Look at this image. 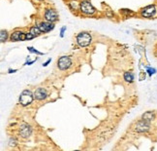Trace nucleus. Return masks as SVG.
Here are the masks:
<instances>
[{
  "mask_svg": "<svg viewBox=\"0 0 157 151\" xmlns=\"http://www.w3.org/2000/svg\"><path fill=\"white\" fill-rule=\"evenodd\" d=\"M147 73L148 74V76H152L157 73V70L154 67H147Z\"/></svg>",
  "mask_w": 157,
  "mask_h": 151,
  "instance_id": "obj_18",
  "label": "nucleus"
},
{
  "mask_svg": "<svg viewBox=\"0 0 157 151\" xmlns=\"http://www.w3.org/2000/svg\"><path fill=\"white\" fill-rule=\"evenodd\" d=\"M30 32H31L35 37H38V36H40L42 34V31H41V29L39 28L38 26H34V27H30V30H29Z\"/></svg>",
  "mask_w": 157,
  "mask_h": 151,
  "instance_id": "obj_14",
  "label": "nucleus"
},
{
  "mask_svg": "<svg viewBox=\"0 0 157 151\" xmlns=\"http://www.w3.org/2000/svg\"><path fill=\"white\" fill-rule=\"evenodd\" d=\"M44 16H45L46 21L51 22H56L59 20L57 12L54 9H47Z\"/></svg>",
  "mask_w": 157,
  "mask_h": 151,
  "instance_id": "obj_7",
  "label": "nucleus"
},
{
  "mask_svg": "<svg viewBox=\"0 0 157 151\" xmlns=\"http://www.w3.org/2000/svg\"><path fill=\"white\" fill-rule=\"evenodd\" d=\"M27 50H28L30 53L36 54V55H39V56H43V55H44V53H42V52L38 51L37 49H35L34 47H27Z\"/></svg>",
  "mask_w": 157,
  "mask_h": 151,
  "instance_id": "obj_16",
  "label": "nucleus"
},
{
  "mask_svg": "<svg viewBox=\"0 0 157 151\" xmlns=\"http://www.w3.org/2000/svg\"><path fill=\"white\" fill-rule=\"evenodd\" d=\"M156 13H157V9L154 4L147 5L140 10L141 17L144 18V19H151V18H154L156 16Z\"/></svg>",
  "mask_w": 157,
  "mask_h": 151,
  "instance_id": "obj_4",
  "label": "nucleus"
},
{
  "mask_svg": "<svg viewBox=\"0 0 157 151\" xmlns=\"http://www.w3.org/2000/svg\"><path fill=\"white\" fill-rule=\"evenodd\" d=\"M37 59H33V60H30V62H28V60H27V62H26V63H25V64H23V65H27V64H28V65H30V64L34 63H35V62H36V60H37Z\"/></svg>",
  "mask_w": 157,
  "mask_h": 151,
  "instance_id": "obj_22",
  "label": "nucleus"
},
{
  "mask_svg": "<svg viewBox=\"0 0 157 151\" xmlns=\"http://www.w3.org/2000/svg\"><path fill=\"white\" fill-rule=\"evenodd\" d=\"M123 78H124V81L127 82V83H133L134 82V79H135V75L133 72L131 71H127L125 72L123 74Z\"/></svg>",
  "mask_w": 157,
  "mask_h": 151,
  "instance_id": "obj_13",
  "label": "nucleus"
},
{
  "mask_svg": "<svg viewBox=\"0 0 157 151\" xmlns=\"http://www.w3.org/2000/svg\"><path fill=\"white\" fill-rule=\"evenodd\" d=\"M72 66V59L70 57L67 56H62L60 57L57 60V67L60 70H68Z\"/></svg>",
  "mask_w": 157,
  "mask_h": 151,
  "instance_id": "obj_5",
  "label": "nucleus"
},
{
  "mask_svg": "<svg viewBox=\"0 0 157 151\" xmlns=\"http://www.w3.org/2000/svg\"><path fill=\"white\" fill-rule=\"evenodd\" d=\"M120 12H121L123 15L129 16V17H131V16H133L135 14L132 10H129V9H121V10H120Z\"/></svg>",
  "mask_w": 157,
  "mask_h": 151,
  "instance_id": "obj_17",
  "label": "nucleus"
},
{
  "mask_svg": "<svg viewBox=\"0 0 157 151\" xmlns=\"http://www.w3.org/2000/svg\"><path fill=\"white\" fill-rule=\"evenodd\" d=\"M8 38H10L8 31L5 29H2L1 32H0V41H1V43H5V42L8 40Z\"/></svg>",
  "mask_w": 157,
  "mask_h": 151,
  "instance_id": "obj_15",
  "label": "nucleus"
},
{
  "mask_svg": "<svg viewBox=\"0 0 157 151\" xmlns=\"http://www.w3.org/2000/svg\"><path fill=\"white\" fill-rule=\"evenodd\" d=\"M51 62H52V59H49L46 63H43V66H44V67H46V66H48V65H49V64L51 63Z\"/></svg>",
  "mask_w": 157,
  "mask_h": 151,
  "instance_id": "obj_23",
  "label": "nucleus"
},
{
  "mask_svg": "<svg viewBox=\"0 0 157 151\" xmlns=\"http://www.w3.org/2000/svg\"><path fill=\"white\" fill-rule=\"evenodd\" d=\"M66 30H67V27H62L61 29H60V37H61V38L64 37V33H65Z\"/></svg>",
  "mask_w": 157,
  "mask_h": 151,
  "instance_id": "obj_21",
  "label": "nucleus"
},
{
  "mask_svg": "<svg viewBox=\"0 0 157 151\" xmlns=\"http://www.w3.org/2000/svg\"><path fill=\"white\" fill-rule=\"evenodd\" d=\"M35 1H43V0H35Z\"/></svg>",
  "mask_w": 157,
  "mask_h": 151,
  "instance_id": "obj_26",
  "label": "nucleus"
},
{
  "mask_svg": "<svg viewBox=\"0 0 157 151\" xmlns=\"http://www.w3.org/2000/svg\"><path fill=\"white\" fill-rule=\"evenodd\" d=\"M134 130L137 133H140V134H144V133H147L150 130V123L147 121H144L143 119L139 120L138 122L135 124Z\"/></svg>",
  "mask_w": 157,
  "mask_h": 151,
  "instance_id": "obj_6",
  "label": "nucleus"
},
{
  "mask_svg": "<svg viewBox=\"0 0 157 151\" xmlns=\"http://www.w3.org/2000/svg\"><path fill=\"white\" fill-rule=\"evenodd\" d=\"M32 134V128L28 124H22L20 127V136L23 138H28Z\"/></svg>",
  "mask_w": 157,
  "mask_h": 151,
  "instance_id": "obj_10",
  "label": "nucleus"
},
{
  "mask_svg": "<svg viewBox=\"0 0 157 151\" xmlns=\"http://www.w3.org/2000/svg\"><path fill=\"white\" fill-rule=\"evenodd\" d=\"M75 1H77V0H75Z\"/></svg>",
  "mask_w": 157,
  "mask_h": 151,
  "instance_id": "obj_27",
  "label": "nucleus"
},
{
  "mask_svg": "<svg viewBox=\"0 0 157 151\" xmlns=\"http://www.w3.org/2000/svg\"><path fill=\"white\" fill-rule=\"evenodd\" d=\"M39 28L41 29L42 33H49L51 32L52 30L54 29V22H41L39 25H38Z\"/></svg>",
  "mask_w": 157,
  "mask_h": 151,
  "instance_id": "obj_9",
  "label": "nucleus"
},
{
  "mask_svg": "<svg viewBox=\"0 0 157 151\" xmlns=\"http://www.w3.org/2000/svg\"><path fill=\"white\" fill-rule=\"evenodd\" d=\"M35 38V36L31 33V32H26V40H32Z\"/></svg>",
  "mask_w": 157,
  "mask_h": 151,
  "instance_id": "obj_20",
  "label": "nucleus"
},
{
  "mask_svg": "<svg viewBox=\"0 0 157 151\" xmlns=\"http://www.w3.org/2000/svg\"><path fill=\"white\" fill-rule=\"evenodd\" d=\"M9 144H10V146H16V145H17V141H16V138L11 137L10 140H9Z\"/></svg>",
  "mask_w": 157,
  "mask_h": 151,
  "instance_id": "obj_19",
  "label": "nucleus"
},
{
  "mask_svg": "<svg viewBox=\"0 0 157 151\" xmlns=\"http://www.w3.org/2000/svg\"><path fill=\"white\" fill-rule=\"evenodd\" d=\"M48 96V92L47 90L44 88H37L34 92V98L37 100H44L47 99Z\"/></svg>",
  "mask_w": 157,
  "mask_h": 151,
  "instance_id": "obj_11",
  "label": "nucleus"
},
{
  "mask_svg": "<svg viewBox=\"0 0 157 151\" xmlns=\"http://www.w3.org/2000/svg\"><path fill=\"white\" fill-rule=\"evenodd\" d=\"M10 41L11 42H17V41H25L26 40V33L21 31V30H16L12 34H10Z\"/></svg>",
  "mask_w": 157,
  "mask_h": 151,
  "instance_id": "obj_8",
  "label": "nucleus"
},
{
  "mask_svg": "<svg viewBox=\"0 0 157 151\" xmlns=\"http://www.w3.org/2000/svg\"><path fill=\"white\" fill-rule=\"evenodd\" d=\"M155 118H156V114L154 111H147L142 115V119L144 121H147L149 123H151L152 121H154Z\"/></svg>",
  "mask_w": 157,
  "mask_h": 151,
  "instance_id": "obj_12",
  "label": "nucleus"
},
{
  "mask_svg": "<svg viewBox=\"0 0 157 151\" xmlns=\"http://www.w3.org/2000/svg\"><path fill=\"white\" fill-rule=\"evenodd\" d=\"M80 11L86 16H92L96 13V9L90 0H82L80 2Z\"/></svg>",
  "mask_w": 157,
  "mask_h": 151,
  "instance_id": "obj_2",
  "label": "nucleus"
},
{
  "mask_svg": "<svg viewBox=\"0 0 157 151\" xmlns=\"http://www.w3.org/2000/svg\"><path fill=\"white\" fill-rule=\"evenodd\" d=\"M76 41H77V44L80 47H83V48L87 47L91 44V41H92L91 34L87 31H82L76 36Z\"/></svg>",
  "mask_w": 157,
  "mask_h": 151,
  "instance_id": "obj_1",
  "label": "nucleus"
},
{
  "mask_svg": "<svg viewBox=\"0 0 157 151\" xmlns=\"http://www.w3.org/2000/svg\"><path fill=\"white\" fill-rule=\"evenodd\" d=\"M17 69H9L8 70V73H15V72H17Z\"/></svg>",
  "mask_w": 157,
  "mask_h": 151,
  "instance_id": "obj_24",
  "label": "nucleus"
},
{
  "mask_svg": "<svg viewBox=\"0 0 157 151\" xmlns=\"http://www.w3.org/2000/svg\"><path fill=\"white\" fill-rule=\"evenodd\" d=\"M34 93H32L30 90H25L22 91L21 94L20 95L19 101L21 105L22 106H28L29 104H32V101L34 100Z\"/></svg>",
  "mask_w": 157,
  "mask_h": 151,
  "instance_id": "obj_3",
  "label": "nucleus"
},
{
  "mask_svg": "<svg viewBox=\"0 0 157 151\" xmlns=\"http://www.w3.org/2000/svg\"><path fill=\"white\" fill-rule=\"evenodd\" d=\"M155 56L157 57V46H156V48H155Z\"/></svg>",
  "mask_w": 157,
  "mask_h": 151,
  "instance_id": "obj_25",
  "label": "nucleus"
}]
</instances>
